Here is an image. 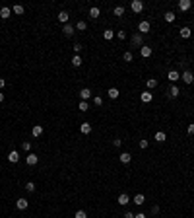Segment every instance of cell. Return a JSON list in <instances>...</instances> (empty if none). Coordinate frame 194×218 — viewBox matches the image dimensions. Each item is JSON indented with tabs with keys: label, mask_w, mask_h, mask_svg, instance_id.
I'll use <instances>...</instances> for the list:
<instances>
[{
	"label": "cell",
	"mask_w": 194,
	"mask_h": 218,
	"mask_svg": "<svg viewBox=\"0 0 194 218\" xmlns=\"http://www.w3.org/2000/svg\"><path fill=\"white\" fill-rule=\"evenodd\" d=\"M150 29H151V24L148 22V20H142V22L138 24V33L146 35V33H150Z\"/></svg>",
	"instance_id": "obj_1"
},
{
	"label": "cell",
	"mask_w": 194,
	"mask_h": 218,
	"mask_svg": "<svg viewBox=\"0 0 194 218\" xmlns=\"http://www.w3.org/2000/svg\"><path fill=\"white\" fill-rule=\"evenodd\" d=\"M130 8H132L134 14H140V12L144 10V2H142V0H134V2L130 4Z\"/></svg>",
	"instance_id": "obj_2"
},
{
	"label": "cell",
	"mask_w": 194,
	"mask_h": 218,
	"mask_svg": "<svg viewBox=\"0 0 194 218\" xmlns=\"http://www.w3.org/2000/svg\"><path fill=\"white\" fill-rule=\"evenodd\" d=\"M140 55H142V58H150L153 55V49L148 47V45H144V47H140Z\"/></svg>",
	"instance_id": "obj_3"
},
{
	"label": "cell",
	"mask_w": 194,
	"mask_h": 218,
	"mask_svg": "<svg viewBox=\"0 0 194 218\" xmlns=\"http://www.w3.org/2000/svg\"><path fill=\"white\" fill-rule=\"evenodd\" d=\"M181 80H185V82L188 84V86H190V84L194 82V74H192L190 70H185V72L181 74Z\"/></svg>",
	"instance_id": "obj_4"
},
{
	"label": "cell",
	"mask_w": 194,
	"mask_h": 218,
	"mask_svg": "<svg viewBox=\"0 0 194 218\" xmlns=\"http://www.w3.org/2000/svg\"><path fill=\"white\" fill-rule=\"evenodd\" d=\"M167 80L173 82V84H177V82L181 80V74L177 72V70H169V74H167Z\"/></svg>",
	"instance_id": "obj_5"
},
{
	"label": "cell",
	"mask_w": 194,
	"mask_h": 218,
	"mask_svg": "<svg viewBox=\"0 0 194 218\" xmlns=\"http://www.w3.org/2000/svg\"><path fill=\"white\" fill-rule=\"evenodd\" d=\"M27 206H29L27 199H18V201H16V209H18V210H25Z\"/></svg>",
	"instance_id": "obj_6"
},
{
	"label": "cell",
	"mask_w": 194,
	"mask_h": 218,
	"mask_svg": "<svg viewBox=\"0 0 194 218\" xmlns=\"http://www.w3.org/2000/svg\"><path fill=\"white\" fill-rule=\"evenodd\" d=\"M190 8H192L190 0H181V2H179V10H181V12H188Z\"/></svg>",
	"instance_id": "obj_7"
},
{
	"label": "cell",
	"mask_w": 194,
	"mask_h": 218,
	"mask_svg": "<svg viewBox=\"0 0 194 218\" xmlns=\"http://www.w3.org/2000/svg\"><path fill=\"white\" fill-rule=\"evenodd\" d=\"M10 16H12V8H10V6H2V8H0V18H2V20H8Z\"/></svg>",
	"instance_id": "obj_8"
},
{
	"label": "cell",
	"mask_w": 194,
	"mask_h": 218,
	"mask_svg": "<svg viewBox=\"0 0 194 218\" xmlns=\"http://www.w3.org/2000/svg\"><path fill=\"white\" fill-rule=\"evenodd\" d=\"M117 203H118L120 206H126V205L130 203V197H128L126 193H120V195H118V199H117Z\"/></svg>",
	"instance_id": "obj_9"
},
{
	"label": "cell",
	"mask_w": 194,
	"mask_h": 218,
	"mask_svg": "<svg viewBox=\"0 0 194 218\" xmlns=\"http://www.w3.org/2000/svg\"><path fill=\"white\" fill-rule=\"evenodd\" d=\"M132 45H134V47H144L142 33H134V35H132Z\"/></svg>",
	"instance_id": "obj_10"
},
{
	"label": "cell",
	"mask_w": 194,
	"mask_h": 218,
	"mask_svg": "<svg viewBox=\"0 0 194 218\" xmlns=\"http://www.w3.org/2000/svg\"><path fill=\"white\" fill-rule=\"evenodd\" d=\"M62 31H64V35H66V37H72V35L76 33V28H74V25H70V24H66L64 28H62Z\"/></svg>",
	"instance_id": "obj_11"
},
{
	"label": "cell",
	"mask_w": 194,
	"mask_h": 218,
	"mask_svg": "<svg viewBox=\"0 0 194 218\" xmlns=\"http://www.w3.org/2000/svg\"><path fill=\"white\" fill-rule=\"evenodd\" d=\"M37 162H39V156H35V154H27V158H25V164H27V166H35Z\"/></svg>",
	"instance_id": "obj_12"
},
{
	"label": "cell",
	"mask_w": 194,
	"mask_h": 218,
	"mask_svg": "<svg viewBox=\"0 0 194 218\" xmlns=\"http://www.w3.org/2000/svg\"><path fill=\"white\" fill-rule=\"evenodd\" d=\"M80 98H82V102H87V99L91 98V90H90V88H82Z\"/></svg>",
	"instance_id": "obj_13"
},
{
	"label": "cell",
	"mask_w": 194,
	"mask_h": 218,
	"mask_svg": "<svg viewBox=\"0 0 194 218\" xmlns=\"http://www.w3.org/2000/svg\"><path fill=\"white\" fill-rule=\"evenodd\" d=\"M8 160L12 162V164L19 162V152H18V150H10V154H8Z\"/></svg>",
	"instance_id": "obj_14"
},
{
	"label": "cell",
	"mask_w": 194,
	"mask_h": 218,
	"mask_svg": "<svg viewBox=\"0 0 194 218\" xmlns=\"http://www.w3.org/2000/svg\"><path fill=\"white\" fill-rule=\"evenodd\" d=\"M43 131H45V129H43L41 125H35L33 129H31V135H33L35 138H37V136H41V135H43Z\"/></svg>",
	"instance_id": "obj_15"
},
{
	"label": "cell",
	"mask_w": 194,
	"mask_h": 218,
	"mask_svg": "<svg viewBox=\"0 0 194 218\" xmlns=\"http://www.w3.org/2000/svg\"><path fill=\"white\" fill-rule=\"evenodd\" d=\"M118 160L122 162V164H130V162H132V156H130L128 152H122V154L118 156Z\"/></svg>",
	"instance_id": "obj_16"
},
{
	"label": "cell",
	"mask_w": 194,
	"mask_h": 218,
	"mask_svg": "<svg viewBox=\"0 0 194 218\" xmlns=\"http://www.w3.org/2000/svg\"><path fill=\"white\" fill-rule=\"evenodd\" d=\"M140 99H142V103H150L151 99H153V95L150 92H144V94H140Z\"/></svg>",
	"instance_id": "obj_17"
},
{
	"label": "cell",
	"mask_w": 194,
	"mask_h": 218,
	"mask_svg": "<svg viewBox=\"0 0 194 218\" xmlns=\"http://www.w3.org/2000/svg\"><path fill=\"white\" fill-rule=\"evenodd\" d=\"M153 138H155V140H157V142H165V140H167V135H165V132H163V131H157V132H155V136H153Z\"/></svg>",
	"instance_id": "obj_18"
},
{
	"label": "cell",
	"mask_w": 194,
	"mask_h": 218,
	"mask_svg": "<svg viewBox=\"0 0 194 218\" xmlns=\"http://www.w3.org/2000/svg\"><path fill=\"white\" fill-rule=\"evenodd\" d=\"M132 201H134V205H144L146 203V197H144V193H138Z\"/></svg>",
	"instance_id": "obj_19"
},
{
	"label": "cell",
	"mask_w": 194,
	"mask_h": 218,
	"mask_svg": "<svg viewBox=\"0 0 194 218\" xmlns=\"http://www.w3.org/2000/svg\"><path fill=\"white\" fill-rule=\"evenodd\" d=\"M80 131H82V135H90V132H91V125L90 123H82Z\"/></svg>",
	"instance_id": "obj_20"
},
{
	"label": "cell",
	"mask_w": 194,
	"mask_h": 218,
	"mask_svg": "<svg viewBox=\"0 0 194 218\" xmlns=\"http://www.w3.org/2000/svg\"><path fill=\"white\" fill-rule=\"evenodd\" d=\"M107 95H109V98H111V99H117L118 95H120V92H118L117 88H109V92H107Z\"/></svg>",
	"instance_id": "obj_21"
},
{
	"label": "cell",
	"mask_w": 194,
	"mask_h": 218,
	"mask_svg": "<svg viewBox=\"0 0 194 218\" xmlns=\"http://www.w3.org/2000/svg\"><path fill=\"white\" fill-rule=\"evenodd\" d=\"M68 18H70V16H68V12H64V10H62V12L58 14V22H60V24H64V25L68 24Z\"/></svg>",
	"instance_id": "obj_22"
},
{
	"label": "cell",
	"mask_w": 194,
	"mask_h": 218,
	"mask_svg": "<svg viewBox=\"0 0 194 218\" xmlns=\"http://www.w3.org/2000/svg\"><path fill=\"white\" fill-rule=\"evenodd\" d=\"M179 94H181V90L177 88V84H173V86L169 88V95H171V98H177Z\"/></svg>",
	"instance_id": "obj_23"
},
{
	"label": "cell",
	"mask_w": 194,
	"mask_h": 218,
	"mask_svg": "<svg viewBox=\"0 0 194 218\" xmlns=\"http://www.w3.org/2000/svg\"><path fill=\"white\" fill-rule=\"evenodd\" d=\"M12 12H14V14H18V16H22V14L25 12V8L22 6V4H16V6H12Z\"/></svg>",
	"instance_id": "obj_24"
},
{
	"label": "cell",
	"mask_w": 194,
	"mask_h": 218,
	"mask_svg": "<svg viewBox=\"0 0 194 218\" xmlns=\"http://www.w3.org/2000/svg\"><path fill=\"white\" fill-rule=\"evenodd\" d=\"M190 33H192L190 28H186V25H185V28H181V37H182V39H188V37H190Z\"/></svg>",
	"instance_id": "obj_25"
},
{
	"label": "cell",
	"mask_w": 194,
	"mask_h": 218,
	"mask_svg": "<svg viewBox=\"0 0 194 218\" xmlns=\"http://www.w3.org/2000/svg\"><path fill=\"white\" fill-rule=\"evenodd\" d=\"M90 16H91V18H99V16H101V10H99L97 6H93V8H90Z\"/></svg>",
	"instance_id": "obj_26"
},
{
	"label": "cell",
	"mask_w": 194,
	"mask_h": 218,
	"mask_svg": "<svg viewBox=\"0 0 194 218\" xmlns=\"http://www.w3.org/2000/svg\"><path fill=\"white\" fill-rule=\"evenodd\" d=\"M74 28H76V31H86V29H87V24L83 22V20H80V22H78Z\"/></svg>",
	"instance_id": "obj_27"
},
{
	"label": "cell",
	"mask_w": 194,
	"mask_h": 218,
	"mask_svg": "<svg viewBox=\"0 0 194 218\" xmlns=\"http://www.w3.org/2000/svg\"><path fill=\"white\" fill-rule=\"evenodd\" d=\"M72 66H76V68L82 66V57L80 55H74V58H72Z\"/></svg>",
	"instance_id": "obj_28"
},
{
	"label": "cell",
	"mask_w": 194,
	"mask_h": 218,
	"mask_svg": "<svg viewBox=\"0 0 194 218\" xmlns=\"http://www.w3.org/2000/svg\"><path fill=\"white\" fill-rule=\"evenodd\" d=\"M113 35H115V31H113V29H105V31H103V39H107V41H111V39H113Z\"/></svg>",
	"instance_id": "obj_29"
},
{
	"label": "cell",
	"mask_w": 194,
	"mask_h": 218,
	"mask_svg": "<svg viewBox=\"0 0 194 218\" xmlns=\"http://www.w3.org/2000/svg\"><path fill=\"white\" fill-rule=\"evenodd\" d=\"M163 18H165V22H169V24H173V22H175V14H173V12H165V16H163Z\"/></svg>",
	"instance_id": "obj_30"
},
{
	"label": "cell",
	"mask_w": 194,
	"mask_h": 218,
	"mask_svg": "<svg viewBox=\"0 0 194 218\" xmlns=\"http://www.w3.org/2000/svg\"><path fill=\"white\" fill-rule=\"evenodd\" d=\"M25 191H27V193H35V183L27 181V183H25Z\"/></svg>",
	"instance_id": "obj_31"
},
{
	"label": "cell",
	"mask_w": 194,
	"mask_h": 218,
	"mask_svg": "<svg viewBox=\"0 0 194 218\" xmlns=\"http://www.w3.org/2000/svg\"><path fill=\"white\" fill-rule=\"evenodd\" d=\"M113 14L118 16V18H120V16H124V6H117V8L113 10Z\"/></svg>",
	"instance_id": "obj_32"
},
{
	"label": "cell",
	"mask_w": 194,
	"mask_h": 218,
	"mask_svg": "<svg viewBox=\"0 0 194 218\" xmlns=\"http://www.w3.org/2000/svg\"><path fill=\"white\" fill-rule=\"evenodd\" d=\"M78 109H80L82 113H86V111L90 109V105H87V102H80V105H78Z\"/></svg>",
	"instance_id": "obj_33"
},
{
	"label": "cell",
	"mask_w": 194,
	"mask_h": 218,
	"mask_svg": "<svg viewBox=\"0 0 194 218\" xmlns=\"http://www.w3.org/2000/svg\"><path fill=\"white\" fill-rule=\"evenodd\" d=\"M146 84H148V88L151 90V88H155V86H157V80H155V78H150V80L146 82Z\"/></svg>",
	"instance_id": "obj_34"
},
{
	"label": "cell",
	"mask_w": 194,
	"mask_h": 218,
	"mask_svg": "<svg viewBox=\"0 0 194 218\" xmlns=\"http://www.w3.org/2000/svg\"><path fill=\"white\" fill-rule=\"evenodd\" d=\"M74 218H87V212L86 210H78L76 214H74Z\"/></svg>",
	"instance_id": "obj_35"
},
{
	"label": "cell",
	"mask_w": 194,
	"mask_h": 218,
	"mask_svg": "<svg viewBox=\"0 0 194 218\" xmlns=\"http://www.w3.org/2000/svg\"><path fill=\"white\" fill-rule=\"evenodd\" d=\"M132 58H134V55H132L130 51H126V53H124V61H126V62H132Z\"/></svg>",
	"instance_id": "obj_36"
},
{
	"label": "cell",
	"mask_w": 194,
	"mask_h": 218,
	"mask_svg": "<svg viewBox=\"0 0 194 218\" xmlns=\"http://www.w3.org/2000/svg\"><path fill=\"white\" fill-rule=\"evenodd\" d=\"M93 103H95L97 107H101V105H103V98H99V95H95V98H93Z\"/></svg>",
	"instance_id": "obj_37"
},
{
	"label": "cell",
	"mask_w": 194,
	"mask_h": 218,
	"mask_svg": "<svg viewBox=\"0 0 194 218\" xmlns=\"http://www.w3.org/2000/svg\"><path fill=\"white\" fill-rule=\"evenodd\" d=\"M148 144H150V142L146 140V138H144V140H140V142H138V146L142 148V150H146V148H148Z\"/></svg>",
	"instance_id": "obj_38"
},
{
	"label": "cell",
	"mask_w": 194,
	"mask_h": 218,
	"mask_svg": "<svg viewBox=\"0 0 194 218\" xmlns=\"http://www.w3.org/2000/svg\"><path fill=\"white\" fill-rule=\"evenodd\" d=\"M74 53H76V55L82 53V43H74Z\"/></svg>",
	"instance_id": "obj_39"
},
{
	"label": "cell",
	"mask_w": 194,
	"mask_h": 218,
	"mask_svg": "<svg viewBox=\"0 0 194 218\" xmlns=\"http://www.w3.org/2000/svg\"><path fill=\"white\" fill-rule=\"evenodd\" d=\"M22 148H23L25 152H29V150H31V142H27V140H25L23 144H22Z\"/></svg>",
	"instance_id": "obj_40"
},
{
	"label": "cell",
	"mask_w": 194,
	"mask_h": 218,
	"mask_svg": "<svg viewBox=\"0 0 194 218\" xmlns=\"http://www.w3.org/2000/svg\"><path fill=\"white\" fill-rule=\"evenodd\" d=\"M117 37H118V39H126V31H118Z\"/></svg>",
	"instance_id": "obj_41"
},
{
	"label": "cell",
	"mask_w": 194,
	"mask_h": 218,
	"mask_svg": "<svg viewBox=\"0 0 194 218\" xmlns=\"http://www.w3.org/2000/svg\"><path fill=\"white\" fill-rule=\"evenodd\" d=\"M120 144H122V140H120V138H115V140H113V146H120Z\"/></svg>",
	"instance_id": "obj_42"
},
{
	"label": "cell",
	"mask_w": 194,
	"mask_h": 218,
	"mask_svg": "<svg viewBox=\"0 0 194 218\" xmlns=\"http://www.w3.org/2000/svg\"><path fill=\"white\" fill-rule=\"evenodd\" d=\"M186 131H188V135H194V123L188 125V129H186Z\"/></svg>",
	"instance_id": "obj_43"
},
{
	"label": "cell",
	"mask_w": 194,
	"mask_h": 218,
	"mask_svg": "<svg viewBox=\"0 0 194 218\" xmlns=\"http://www.w3.org/2000/svg\"><path fill=\"white\" fill-rule=\"evenodd\" d=\"M124 218H134V212H130V210L124 212Z\"/></svg>",
	"instance_id": "obj_44"
},
{
	"label": "cell",
	"mask_w": 194,
	"mask_h": 218,
	"mask_svg": "<svg viewBox=\"0 0 194 218\" xmlns=\"http://www.w3.org/2000/svg\"><path fill=\"white\" fill-rule=\"evenodd\" d=\"M4 86H6V80H4V78H0V90H4Z\"/></svg>",
	"instance_id": "obj_45"
},
{
	"label": "cell",
	"mask_w": 194,
	"mask_h": 218,
	"mask_svg": "<svg viewBox=\"0 0 194 218\" xmlns=\"http://www.w3.org/2000/svg\"><path fill=\"white\" fill-rule=\"evenodd\" d=\"M134 218H146V214H144V212H140V214H134Z\"/></svg>",
	"instance_id": "obj_46"
},
{
	"label": "cell",
	"mask_w": 194,
	"mask_h": 218,
	"mask_svg": "<svg viewBox=\"0 0 194 218\" xmlns=\"http://www.w3.org/2000/svg\"><path fill=\"white\" fill-rule=\"evenodd\" d=\"M2 102H4V94L0 92V103H2Z\"/></svg>",
	"instance_id": "obj_47"
}]
</instances>
